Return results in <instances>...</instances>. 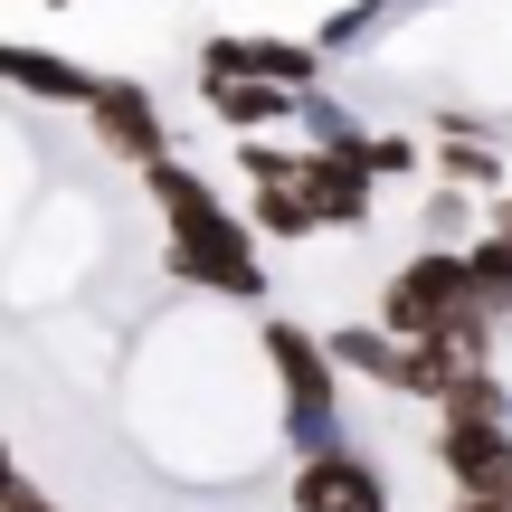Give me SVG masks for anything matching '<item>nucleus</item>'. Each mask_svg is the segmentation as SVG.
Returning <instances> with one entry per match:
<instances>
[{
  "label": "nucleus",
  "instance_id": "3",
  "mask_svg": "<svg viewBox=\"0 0 512 512\" xmlns=\"http://www.w3.org/2000/svg\"><path fill=\"white\" fill-rule=\"evenodd\" d=\"M294 503L304 512H389V484L370 475L361 456H304V475H294Z\"/></svg>",
  "mask_w": 512,
  "mask_h": 512
},
{
  "label": "nucleus",
  "instance_id": "7",
  "mask_svg": "<svg viewBox=\"0 0 512 512\" xmlns=\"http://www.w3.org/2000/svg\"><path fill=\"white\" fill-rule=\"evenodd\" d=\"M0 76H19V86H38V95H76V105L95 95V76L57 67V57H38V48H0Z\"/></svg>",
  "mask_w": 512,
  "mask_h": 512
},
{
  "label": "nucleus",
  "instance_id": "12",
  "mask_svg": "<svg viewBox=\"0 0 512 512\" xmlns=\"http://www.w3.org/2000/svg\"><path fill=\"white\" fill-rule=\"evenodd\" d=\"M0 484H10V456H0Z\"/></svg>",
  "mask_w": 512,
  "mask_h": 512
},
{
  "label": "nucleus",
  "instance_id": "5",
  "mask_svg": "<svg viewBox=\"0 0 512 512\" xmlns=\"http://www.w3.org/2000/svg\"><path fill=\"white\" fill-rule=\"evenodd\" d=\"M86 114H95V133H105L114 152H133V162H162V114L143 105V86H95Z\"/></svg>",
  "mask_w": 512,
  "mask_h": 512
},
{
  "label": "nucleus",
  "instance_id": "8",
  "mask_svg": "<svg viewBox=\"0 0 512 512\" xmlns=\"http://www.w3.org/2000/svg\"><path fill=\"white\" fill-rule=\"evenodd\" d=\"M152 200L171 209V228H200V219H219V200H209V190L190 181L181 162H152Z\"/></svg>",
  "mask_w": 512,
  "mask_h": 512
},
{
  "label": "nucleus",
  "instance_id": "4",
  "mask_svg": "<svg viewBox=\"0 0 512 512\" xmlns=\"http://www.w3.org/2000/svg\"><path fill=\"white\" fill-rule=\"evenodd\" d=\"M294 190L313 200V219H370V162H351V152H323L313 143V162H294Z\"/></svg>",
  "mask_w": 512,
  "mask_h": 512
},
{
  "label": "nucleus",
  "instance_id": "11",
  "mask_svg": "<svg viewBox=\"0 0 512 512\" xmlns=\"http://www.w3.org/2000/svg\"><path fill=\"white\" fill-rule=\"evenodd\" d=\"M0 512H48V503H38V494H29V484H19V475H10V484H0Z\"/></svg>",
  "mask_w": 512,
  "mask_h": 512
},
{
  "label": "nucleus",
  "instance_id": "10",
  "mask_svg": "<svg viewBox=\"0 0 512 512\" xmlns=\"http://www.w3.org/2000/svg\"><path fill=\"white\" fill-rule=\"evenodd\" d=\"M446 181H456V190H494L503 162H494V152H446Z\"/></svg>",
  "mask_w": 512,
  "mask_h": 512
},
{
  "label": "nucleus",
  "instance_id": "9",
  "mask_svg": "<svg viewBox=\"0 0 512 512\" xmlns=\"http://www.w3.org/2000/svg\"><path fill=\"white\" fill-rule=\"evenodd\" d=\"M465 266H475L484 304H512V238H484V247H465Z\"/></svg>",
  "mask_w": 512,
  "mask_h": 512
},
{
  "label": "nucleus",
  "instance_id": "6",
  "mask_svg": "<svg viewBox=\"0 0 512 512\" xmlns=\"http://www.w3.org/2000/svg\"><path fill=\"white\" fill-rule=\"evenodd\" d=\"M209 105H219V124H275V114H294V95L275 86V76H219V95H209Z\"/></svg>",
  "mask_w": 512,
  "mask_h": 512
},
{
  "label": "nucleus",
  "instance_id": "2",
  "mask_svg": "<svg viewBox=\"0 0 512 512\" xmlns=\"http://www.w3.org/2000/svg\"><path fill=\"white\" fill-rule=\"evenodd\" d=\"M171 266L181 275H200V285H219V294H256L266 285V266H256V247H247V228L228 219H200V228H171Z\"/></svg>",
  "mask_w": 512,
  "mask_h": 512
},
{
  "label": "nucleus",
  "instance_id": "1",
  "mask_svg": "<svg viewBox=\"0 0 512 512\" xmlns=\"http://www.w3.org/2000/svg\"><path fill=\"white\" fill-rule=\"evenodd\" d=\"M266 351L285 370V408H294V437L323 456L332 446V351H313L304 323H266Z\"/></svg>",
  "mask_w": 512,
  "mask_h": 512
}]
</instances>
